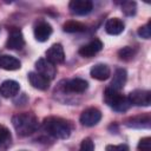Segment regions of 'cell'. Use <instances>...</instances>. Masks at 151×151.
<instances>
[{
    "mask_svg": "<svg viewBox=\"0 0 151 151\" xmlns=\"http://www.w3.org/2000/svg\"><path fill=\"white\" fill-rule=\"evenodd\" d=\"M44 130L52 137L58 139H66L71 136L72 125L68 120L60 117H48L42 122Z\"/></svg>",
    "mask_w": 151,
    "mask_h": 151,
    "instance_id": "cell-1",
    "label": "cell"
},
{
    "mask_svg": "<svg viewBox=\"0 0 151 151\" xmlns=\"http://www.w3.org/2000/svg\"><path fill=\"white\" fill-rule=\"evenodd\" d=\"M12 124L20 137H26L35 132L38 129V119L33 113L22 112L14 114L12 118Z\"/></svg>",
    "mask_w": 151,
    "mask_h": 151,
    "instance_id": "cell-2",
    "label": "cell"
},
{
    "mask_svg": "<svg viewBox=\"0 0 151 151\" xmlns=\"http://www.w3.org/2000/svg\"><path fill=\"white\" fill-rule=\"evenodd\" d=\"M104 101L110 107H112L114 111H118V112H125L131 106L126 97L120 94L119 91H116L111 87H107L104 91Z\"/></svg>",
    "mask_w": 151,
    "mask_h": 151,
    "instance_id": "cell-3",
    "label": "cell"
},
{
    "mask_svg": "<svg viewBox=\"0 0 151 151\" xmlns=\"http://www.w3.org/2000/svg\"><path fill=\"white\" fill-rule=\"evenodd\" d=\"M131 105L149 106L151 104V92L147 90H133L127 97Z\"/></svg>",
    "mask_w": 151,
    "mask_h": 151,
    "instance_id": "cell-4",
    "label": "cell"
},
{
    "mask_svg": "<svg viewBox=\"0 0 151 151\" xmlns=\"http://www.w3.org/2000/svg\"><path fill=\"white\" fill-rule=\"evenodd\" d=\"M101 119V112L97 107H88L84 110L80 114V123L84 126L91 127L98 124Z\"/></svg>",
    "mask_w": 151,
    "mask_h": 151,
    "instance_id": "cell-5",
    "label": "cell"
},
{
    "mask_svg": "<svg viewBox=\"0 0 151 151\" xmlns=\"http://www.w3.org/2000/svg\"><path fill=\"white\" fill-rule=\"evenodd\" d=\"M6 46L9 50H21L25 46V39H24V35L19 28L12 27L9 29Z\"/></svg>",
    "mask_w": 151,
    "mask_h": 151,
    "instance_id": "cell-6",
    "label": "cell"
},
{
    "mask_svg": "<svg viewBox=\"0 0 151 151\" xmlns=\"http://www.w3.org/2000/svg\"><path fill=\"white\" fill-rule=\"evenodd\" d=\"M70 12L76 15H86L93 9V4L90 0H72L68 5Z\"/></svg>",
    "mask_w": 151,
    "mask_h": 151,
    "instance_id": "cell-7",
    "label": "cell"
},
{
    "mask_svg": "<svg viewBox=\"0 0 151 151\" xmlns=\"http://www.w3.org/2000/svg\"><path fill=\"white\" fill-rule=\"evenodd\" d=\"M35 68H37V72L41 76H44L45 78H47L48 80L53 79L57 74V68H55V65L51 64L48 60L44 59V58H40L35 61Z\"/></svg>",
    "mask_w": 151,
    "mask_h": 151,
    "instance_id": "cell-8",
    "label": "cell"
},
{
    "mask_svg": "<svg viewBox=\"0 0 151 151\" xmlns=\"http://www.w3.org/2000/svg\"><path fill=\"white\" fill-rule=\"evenodd\" d=\"M46 60H48L53 65L63 64L65 60V53L63 46L60 44H53L46 51Z\"/></svg>",
    "mask_w": 151,
    "mask_h": 151,
    "instance_id": "cell-9",
    "label": "cell"
},
{
    "mask_svg": "<svg viewBox=\"0 0 151 151\" xmlns=\"http://www.w3.org/2000/svg\"><path fill=\"white\" fill-rule=\"evenodd\" d=\"M88 84L86 80L81 79V78H73L70 79L67 81H65V84L63 85V88L65 92H71V93H83L87 90Z\"/></svg>",
    "mask_w": 151,
    "mask_h": 151,
    "instance_id": "cell-10",
    "label": "cell"
},
{
    "mask_svg": "<svg viewBox=\"0 0 151 151\" xmlns=\"http://www.w3.org/2000/svg\"><path fill=\"white\" fill-rule=\"evenodd\" d=\"M125 125L134 129H149L151 125V117L149 113L131 117L125 120Z\"/></svg>",
    "mask_w": 151,
    "mask_h": 151,
    "instance_id": "cell-11",
    "label": "cell"
},
{
    "mask_svg": "<svg viewBox=\"0 0 151 151\" xmlns=\"http://www.w3.org/2000/svg\"><path fill=\"white\" fill-rule=\"evenodd\" d=\"M52 32H53L52 26L47 21H39L34 26V38L40 42L47 41Z\"/></svg>",
    "mask_w": 151,
    "mask_h": 151,
    "instance_id": "cell-12",
    "label": "cell"
},
{
    "mask_svg": "<svg viewBox=\"0 0 151 151\" xmlns=\"http://www.w3.org/2000/svg\"><path fill=\"white\" fill-rule=\"evenodd\" d=\"M101 48H103V42L99 39H93L79 48V54L85 58H91L94 54H97L99 51H101Z\"/></svg>",
    "mask_w": 151,
    "mask_h": 151,
    "instance_id": "cell-13",
    "label": "cell"
},
{
    "mask_svg": "<svg viewBox=\"0 0 151 151\" xmlns=\"http://www.w3.org/2000/svg\"><path fill=\"white\" fill-rule=\"evenodd\" d=\"M20 90V85L15 80H5L0 85V94L4 98H12L18 94Z\"/></svg>",
    "mask_w": 151,
    "mask_h": 151,
    "instance_id": "cell-14",
    "label": "cell"
},
{
    "mask_svg": "<svg viewBox=\"0 0 151 151\" xmlns=\"http://www.w3.org/2000/svg\"><path fill=\"white\" fill-rule=\"evenodd\" d=\"M90 74L93 79L97 80H106L111 76V70L106 64H96L91 67Z\"/></svg>",
    "mask_w": 151,
    "mask_h": 151,
    "instance_id": "cell-15",
    "label": "cell"
},
{
    "mask_svg": "<svg viewBox=\"0 0 151 151\" xmlns=\"http://www.w3.org/2000/svg\"><path fill=\"white\" fill-rule=\"evenodd\" d=\"M28 80H29V84L34 88H38L41 91L47 90L50 86V80L47 78H45L44 76L39 74L38 72H29L28 73Z\"/></svg>",
    "mask_w": 151,
    "mask_h": 151,
    "instance_id": "cell-16",
    "label": "cell"
},
{
    "mask_svg": "<svg viewBox=\"0 0 151 151\" xmlns=\"http://www.w3.org/2000/svg\"><path fill=\"white\" fill-rule=\"evenodd\" d=\"M126 79H127L126 70L125 68H117L109 87H111V88H113L116 91H119V90H122L124 87V85L126 83Z\"/></svg>",
    "mask_w": 151,
    "mask_h": 151,
    "instance_id": "cell-17",
    "label": "cell"
},
{
    "mask_svg": "<svg viewBox=\"0 0 151 151\" xmlns=\"http://www.w3.org/2000/svg\"><path fill=\"white\" fill-rule=\"evenodd\" d=\"M0 67L6 71H15L21 67V63L13 55L2 54L0 55Z\"/></svg>",
    "mask_w": 151,
    "mask_h": 151,
    "instance_id": "cell-18",
    "label": "cell"
},
{
    "mask_svg": "<svg viewBox=\"0 0 151 151\" xmlns=\"http://www.w3.org/2000/svg\"><path fill=\"white\" fill-rule=\"evenodd\" d=\"M105 31L111 35H118L124 31V22L119 18H111L105 24Z\"/></svg>",
    "mask_w": 151,
    "mask_h": 151,
    "instance_id": "cell-19",
    "label": "cell"
},
{
    "mask_svg": "<svg viewBox=\"0 0 151 151\" xmlns=\"http://www.w3.org/2000/svg\"><path fill=\"white\" fill-rule=\"evenodd\" d=\"M63 29L67 33H76V32H83L86 29V26L84 24H81L80 21L77 20H70L66 21L63 25Z\"/></svg>",
    "mask_w": 151,
    "mask_h": 151,
    "instance_id": "cell-20",
    "label": "cell"
},
{
    "mask_svg": "<svg viewBox=\"0 0 151 151\" xmlns=\"http://www.w3.org/2000/svg\"><path fill=\"white\" fill-rule=\"evenodd\" d=\"M136 48L133 47H130V46H126V47H123L118 51V57L122 59V60H131L134 54H136Z\"/></svg>",
    "mask_w": 151,
    "mask_h": 151,
    "instance_id": "cell-21",
    "label": "cell"
},
{
    "mask_svg": "<svg viewBox=\"0 0 151 151\" xmlns=\"http://www.w3.org/2000/svg\"><path fill=\"white\" fill-rule=\"evenodd\" d=\"M136 11H137V5L134 1H125L123 2L122 5V12L125 14V15H134L136 14Z\"/></svg>",
    "mask_w": 151,
    "mask_h": 151,
    "instance_id": "cell-22",
    "label": "cell"
},
{
    "mask_svg": "<svg viewBox=\"0 0 151 151\" xmlns=\"http://www.w3.org/2000/svg\"><path fill=\"white\" fill-rule=\"evenodd\" d=\"M138 35L143 39H150L151 38V24L147 22L144 26H140L138 28Z\"/></svg>",
    "mask_w": 151,
    "mask_h": 151,
    "instance_id": "cell-23",
    "label": "cell"
},
{
    "mask_svg": "<svg viewBox=\"0 0 151 151\" xmlns=\"http://www.w3.org/2000/svg\"><path fill=\"white\" fill-rule=\"evenodd\" d=\"M11 140V132L5 125H0V145L6 144Z\"/></svg>",
    "mask_w": 151,
    "mask_h": 151,
    "instance_id": "cell-24",
    "label": "cell"
},
{
    "mask_svg": "<svg viewBox=\"0 0 151 151\" xmlns=\"http://www.w3.org/2000/svg\"><path fill=\"white\" fill-rule=\"evenodd\" d=\"M138 150L139 151H151V138L144 137L138 143Z\"/></svg>",
    "mask_w": 151,
    "mask_h": 151,
    "instance_id": "cell-25",
    "label": "cell"
},
{
    "mask_svg": "<svg viewBox=\"0 0 151 151\" xmlns=\"http://www.w3.org/2000/svg\"><path fill=\"white\" fill-rule=\"evenodd\" d=\"M94 150V144L92 142L91 138H85L83 139L81 144H80V149L79 151H93Z\"/></svg>",
    "mask_w": 151,
    "mask_h": 151,
    "instance_id": "cell-26",
    "label": "cell"
},
{
    "mask_svg": "<svg viewBox=\"0 0 151 151\" xmlns=\"http://www.w3.org/2000/svg\"><path fill=\"white\" fill-rule=\"evenodd\" d=\"M106 151H130V147L126 144H118V145H107Z\"/></svg>",
    "mask_w": 151,
    "mask_h": 151,
    "instance_id": "cell-27",
    "label": "cell"
}]
</instances>
